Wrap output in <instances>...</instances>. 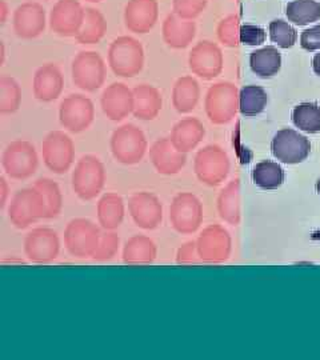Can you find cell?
I'll use <instances>...</instances> for the list:
<instances>
[{"label": "cell", "instance_id": "ffe728a7", "mask_svg": "<svg viewBox=\"0 0 320 360\" xmlns=\"http://www.w3.org/2000/svg\"><path fill=\"white\" fill-rule=\"evenodd\" d=\"M101 105L110 120L120 122L134 111V91L123 83H113L103 91Z\"/></svg>", "mask_w": 320, "mask_h": 360}, {"label": "cell", "instance_id": "4fadbf2b", "mask_svg": "<svg viewBox=\"0 0 320 360\" xmlns=\"http://www.w3.org/2000/svg\"><path fill=\"white\" fill-rule=\"evenodd\" d=\"M193 169L199 181L211 187L218 186L227 175V156L217 146H207L195 156Z\"/></svg>", "mask_w": 320, "mask_h": 360}, {"label": "cell", "instance_id": "2e32d148", "mask_svg": "<svg viewBox=\"0 0 320 360\" xmlns=\"http://www.w3.org/2000/svg\"><path fill=\"white\" fill-rule=\"evenodd\" d=\"M238 107L236 90L226 83H219L212 86L205 96V112L208 119L222 124L230 120Z\"/></svg>", "mask_w": 320, "mask_h": 360}, {"label": "cell", "instance_id": "7a4b0ae2", "mask_svg": "<svg viewBox=\"0 0 320 360\" xmlns=\"http://www.w3.org/2000/svg\"><path fill=\"white\" fill-rule=\"evenodd\" d=\"M147 139L144 132L135 124H124L115 129L111 136V153L116 162L132 166L139 163L147 151Z\"/></svg>", "mask_w": 320, "mask_h": 360}, {"label": "cell", "instance_id": "d6986e66", "mask_svg": "<svg viewBox=\"0 0 320 360\" xmlns=\"http://www.w3.org/2000/svg\"><path fill=\"white\" fill-rule=\"evenodd\" d=\"M159 18L158 0H128L124 25L131 32L144 35L154 28Z\"/></svg>", "mask_w": 320, "mask_h": 360}, {"label": "cell", "instance_id": "5b68a950", "mask_svg": "<svg viewBox=\"0 0 320 360\" xmlns=\"http://www.w3.org/2000/svg\"><path fill=\"white\" fill-rule=\"evenodd\" d=\"M47 207L43 195L34 188H23L13 195L8 208V217L13 226L25 230L39 219H46Z\"/></svg>", "mask_w": 320, "mask_h": 360}, {"label": "cell", "instance_id": "44dd1931", "mask_svg": "<svg viewBox=\"0 0 320 360\" xmlns=\"http://www.w3.org/2000/svg\"><path fill=\"white\" fill-rule=\"evenodd\" d=\"M198 254L205 263H218L227 257L230 240L227 232L219 226H210L202 231L196 240Z\"/></svg>", "mask_w": 320, "mask_h": 360}, {"label": "cell", "instance_id": "836d02e7", "mask_svg": "<svg viewBox=\"0 0 320 360\" xmlns=\"http://www.w3.org/2000/svg\"><path fill=\"white\" fill-rule=\"evenodd\" d=\"M269 102V95L259 86H245L239 94V110L243 116L262 114Z\"/></svg>", "mask_w": 320, "mask_h": 360}, {"label": "cell", "instance_id": "681fc988", "mask_svg": "<svg viewBox=\"0 0 320 360\" xmlns=\"http://www.w3.org/2000/svg\"><path fill=\"white\" fill-rule=\"evenodd\" d=\"M0 50H1V60H0V63L3 65L4 63V44L3 43L0 44Z\"/></svg>", "mask_w": 320, "mask_h": 360}, {"label": "cell", "instance_id": "f35d334b", "mask_svg": "<svg viewBox=\"0 0 320 360\" xmlns=\"http://www.w3.org/2000/svg\"><path fill=\"white\" fill-rule=\"evenodd\" d=\"M120 245V239L116 235L115 232H105L102 233L99 245L95 251V254L92 255V259L95 262H108L113 257H115Z\"/></svg>", "mask_w": 320, "mask_h": 360}, {"label": "cell", "instance_id": "b9f144b4", "mask_svg": "<svg viewBox=\"0 0 320 360\" xmlns=\"http://www.w3.org/2000/svg\"><path fill=\"white\" fill-rule=\"evenodd\" d=\"M235 190L233 186H230L226 191L220 195L219 198V212L222 215V218L226 220L233 221L235 220V206H233V196H235Z\"/></svg>", "mask_w": 320, "mask_h": 360}, {"label": "cell", "instance_id": "4316f807", "mask_svg": "<svg viewBox=\"0 0 320 360\" xmlns=\"http://www.w3.org/2000/svg\"><path fill=\"white\" fill-rule=\"evenodd\" d=\"M200 87L193 77H179L172 89V105L179 114H188L198 105Z\"/></svg>", "mask_w": 320, "mask_h": 360}, {"label": "cell", "instance_id": "e0dca14e", "mask_svg": "<svg viewBox=\"0 0 320 360\" xmlns=\"http://www.w3.org/2000/svg\"><path fill=\"white\" fill-rule=\"evenodd\" d=\"M13 31L20 39H35L46 30V10L37 1L20 4L13 13Z\"/></svg>", "mask_w": 320, "mask_h": 360}, {"label": "cell", "instance_id": "ee69618b", "mask_svg": "<svg viewBox=\"0 0 320 360\" xmlns=\"http://www.w3.org/2000/svg\"><path fill=\"white\" fill-rule=\"evenodd\" d=\"M300 46L306 51L312 52L320 50V25L307 28L302 32Z\"/></svg>", "mask_w": 320, "mask_h": 360}, {"label": "cell", "instance_id": "f1b7e54d", "mask_svg": "<svg viewBox=\"0 0 320 360\" xmlns=\"http://www.w3.org/2000/svg\"><path fill=\"white\" fill-rule=\"evenodd\" d=\"M124 219V203L117 193L103 195L98 203V220L104 230H116Z\"/></svg>", "mask_w": 320, "mask_h": 360}, {"label": "cell", "instance_id": "ac0fdd59", "mask_svg": "<svg viewBox=\"0 0 320 360\" xmlns=\"http://www.w3.org/2000/svg\"><path fill=\"white\" fill-rule=\"evenodd\" d=\"M188 65L192 74L205 80H211L218 77L222 70V53L218 47L208 41L202 40L192 47L188 56Z\"/></svg>", "mask_w": 320, "mask_h": 360}, {"label": "cell", "instance_id": "30bf717a", "mask_svg": "<svg viewBox=\"0 0 320 360\" xmlns=\"http://www.w3.org/2000/svg\"><path fill=\"white\" fill-rule=\"evenodd\" d=\"M86 18L79 0H58L50 13V28L62 38H77Z\"/></svg>", "mask_w": 320, "mask_h": 360}, {"label": "cell", "instance_id": "5bb4252c", "mask_svg": "<svg viewBox=\"0 0 320 360\" xmlns=\"http://www.w3.org/2000/svg\"><path fill=\"white\" fill-rule=\"evenodd\" d=\"M60 250V242L56 231L52 229L40 227L30 232L25 239V252L28 260L39 263V264H49L53 262Z\"/></svg>", "mask_w": 320, "mask_h": 360}, {"label": "cell", "instance_id": "6da1fadb", "mask_svg": "<svg viewBox=\"0 0 320 360\" xmlns=\"http://www.w3.org/2000/svg\"><path fill=\"white\" fill-rule=\"evenodd\" d=\"M108 65L117 77L139 75L144 65V50L141 41L131 37L116 38L108 49Z\"/></svg>", "mask_w": 320, "mask_h": 360}, {"label": "cell", "instance_id": "9a60e30c", "mask_svg": "<svg viewBox=\"0 0 320 360\" xmlns=\"http://www.w3.org/2000/svg\"><path fill=\"white\" fill-rule=\"evenodd\" d=\"M128 210L135 224L143 230H155L163 219V207L154 193H134L128 200Z\"/></svg>", "mask_w": 320, "mask_h": 360}, {"label": "cell", "instance_id": "3957f363", "mask_svg": "<svg viewBox=\"0 0 320 360\" xmlns=\"http://www.w3.org/2000/svg\"><path fill=\"white\" fill-rule=\"evenodd\" d=\"M105 169L99 158L86 155L77 162L72 174V190L82 200H92L102 193Z\"/></svg>", "mask_w": 320, "mask_h": 360}, {"label": "cell", "instance_id": "7dc6e473", "mask_svg": "<svg viewBox=\"0 0 320 360\" xmlns=\"http://www.w3.org/2000/svg\"><path fill=\"white\" fill-rule=\"evenodd\" d=\"M8 16V6L6 3V0H0V23L4 25Z\"/></svg>", "mask_w": 320, "mask_h": 360}, {"label": "cell", "instance_id": "7bdbcfd3", "mask_svg": "<svg viewBox=\"0 0 320 360\" xmlns=\"http://www.w3.org/2000/svg\"><path fill=\"white\" fill-rule=\"evenodd\" d=\"M202 259L198 254L196 242H187L186 245H181L177 255V263L178 264H198Z\"/></svg>", "mask_w": 320, "mask_h": 360}, {"label": "cell", "instance_id": "484cf974", "mask_svg": "<svg viewBox=\"0 0 320 360\" xmlns=\"http://www.w3.org/2000/svg\"><path fill=\"white\" fill-rule=\"evenodd\" d=\"M134 111L132 114L139 120H154L159 115L163 99L162 94L154 86L141 84L134 89Z\"/></svg>", "mask_w": 320, "mask_h": 360}, {"label": "cell", "instance_id": "e575fe53", "mask_svg": "<svg viewBox=\"0 0 320 360\" xmlns=\"http://www.w3.org/2000/svg\"><path fill=\"white\" fill-rule=\"evenodd\" d=\"M293 123L308 134L320 132V107L316 103L297 104L293 110Z\"/></svg>", "mask_w": 320, "mask_h": 360}, {"label": "cell", "instance_id": "7402d4cb", "mask_svg": "<svg viewBox=\"0 0 320 360\" xmlns=\"http://www.w3.org/2000/svg\"><path fill=\"white\" fill-rule=\"evenodd\" d=\"M150 159L160 175H175L187 162L186 154L178 151L168 138H162L153 144Z\"/></svg>", "mask_w": 320, "mask_h": 360}, {"label": "cell", "instance_id": "cb8c5ba5", "mask_svg": "<svg viewBox=\"0 0 320 360\" xmlns=\"http://www.w3.org/2000/svg\"><path fill=\"white\" fill-rule=\"evenodd\" d=\"M163 40L174 50H184L196 35V25L192 20L181 19L177 13H169L162 27Z\"/></svg>", "mask_w": 320, "mask_h": 360}, {"label": "cell", "instance_id": "1f68e13d", "mask_svg": "<svg viewBox=\"0 0 320 360\" xmlns=\"http://www.w3.org/2000/svg\"><path fill=\"white\" fill-rule=\"evenodd\" d=\"M288 22L296 26H307L320 19V3L316 0H293L286 7Z\"/></svg>", "mask_w": 320, "mask_h": 360}, {"label": "cell", "instance_id": "52a82bcc", "mask_svg": "<svg viewBox=\"0 0 320 360\" xmlns=\"http://www.w3.org/2000/svg\"><path fill=\"white\" fill-rule=\"evenodd\" d=\"M72 82L80 90L95 92L105 80V65L102 56L95 51H82L72 60Z\"/></svg>", "mask_w": 320, "mask_h": 360}, {"label": "cell", "instance_id": "ba28073f", "mask_svg": "<svg viewBox=\"0 0 320 360\" xmlns=\"http://www.w3.org/2000/svg\"><path fill=\"white\" fill-rule=\"evenodd\" d=\"M44 165L53 174H65L74 163L75 146L63 131H52L41 144Z\"/></svg>", "mask_w": 320, "mask_h": 360}, {"label": "cell", "instance_id": "74e56055", "mask_svg": "<svg viewBox=\"0 0 320 360\" xmlns=\"http://www.w3.org/2000/svg\"><path fill=\"white\" fill-rule=\"evenodd\" d=\"M269 39L272 43L278 44L281 49H291L294 47L297 40V32L294 27L284 20H272L269 23Z\"/></svg>", "mask_w": 320, "mask_h": 360}, {"label": "cell", "instance_id": "9c48e42d", "mask_svg": "<svg viewBox=\"0 0 320 360\" xmlns=\"http://www.w3.org/2000/svg\"><path fill=\"white\" fill-rule=\"evenodd\" d=\"M171 226L179 233H193L203 221V207L191 193H180L169 207Z\"/></svg>", "mask_w": 320, "mask_h": 360}, {"label": "cell", "instance_id": "d6a6232c", "mask_svg": "<svg viewBox=\"0 0 320 360\" xmlns=\"http://www.w3.org/2000/svg\"><path fill=\"white\" fill-rule=\"evenodd\" d=\"M284 171L281 165L269 160L257 163L252 169V180L257 187L263 190H276L284 181Z\"/></svg>", "mask_w": 320, "mask_h": 360}, {"label": "cell", "instance_id": "f546056e", "mask_svg": "<svg viewBox=\"0 0 320 360\" xmlns=\"http://www.w3.org/2000/svg\"><path fill=\"white\" fill-rule=\"evenodd\" d=\"M250 67L251 71L257 77H275L282 68V55L276 47L267 46L260 50L251 52L250 55Z\"/></svg>", "mask_w": 320, "mask_h": 360}, {"label": "cell", "instance_id": "7c38bea8", "mask_svg": "<svg viewBox=\"0 0 320 360\" xmlns=\"http://www.w3.org/2000/svg\"><path fill=\"white\" fill-rule=\"evenodd\" d=\"M95 117V108L91 99L72 94L60 103L59 120L64 129L72 134H80L90 127Z\"/></svg>", "mask_w": 320, "mask_h": 360}, {"label": "cell", "instance_id": "c3c4849f", "mask_svg": "<svg viewBox=\"0 0 320 360\" xmlns=\"http://www.w3.org/2000/svg\"><path fill=\"white\" fill-rule=\"evenodd\" d=\"M312 70H314V72L320 77V52L319 53H316L315 56H314V59H312Z\"/></svg>", "mask_w": 320, "mask_h": 360}, {"label": "cell", "instance_id": "83f0119b", "mask_svg": "<svg viewBox=\"0 0 320 360\" xmlns=\"http://www.w3.org/2000/svg\"><path fill=\"white\" fill-rule=\"evenodd\" d=\"M158 248L154 242L144 235H135L128 239L123 248V262L126 264H151L156 259Z\"/></svg>", "mask_w": 320, "mask_h": 360}, {"label": "cell", "instance_id": "4dcf8cb0", "mask_svg": "<svg viewBox=\"0 0 320 360\" xmlns=\"http://www.w3.org/2000/svg\"><path fill=\"white\" fill-rule=\"evenodd\" d=\"M107 32V22L105 18L99 10L89 7L86 8V18L84 23L77 34V43L90 46V44H96L99 43Z\"/></svg>", "mask_w": 320, "mask_h": 360}, {"label": "cell", "instance_id": "277c9868", "mask_svg": "<svg viewBox=\"0 0 320 360\" xmlns=\"http://www.w3.org/2000/svg\"><path fill=\"white\" fill-rule=\"evenodd\" d=\"M102 233L89 219L77 218L71 220L64 231V243L72 257H92L95 254Z\"/></svg>", "mask_w": 320, "mask_h": 360}, {"label": "cell", "instance_id": "bcb514c9", "mask_svg": "<svg viewBox=\"0 0 320 360\" xmlns=\"http://www.w3.org/2000/svg\"><path fill=\"white\" fill-rule=\"evenodd\" d=\"M0 193H1V198H0V207L3 208L6 205V199H7V195H8V186H7V181L4 178H0Z\"/></svg>", "mask_w": 320, "mask_h": 360}, {"label": "cell", "instance_id": "8992f818", "mask_svg": "<svg viewBox=\"0 0 320 360\" xmlns=\"http://www.w3.org/2000/svg\"><path fill=\"white\" fill-rule=\"evenodd\" d=\"M1 165L13 179L23 180L32 176L38 168L35 147L27 141H15L7 146L1 156Z\"/></svg>", "mask_w": 320, "mask_h": 360}, {"label": "cell", "instance_id": "f907efd6", "mask_svg": "<svg viewBox=\"0 0 320 360\" xmlns=\"http://www.w3.org/2000/svg\"><path fill=\"white\" fill-rule=\"evenodd\" d=\"M316 193H319L320 196V179H318V181H316Z\"/></svg>", "mask_w": 320, "mask_h": 360}, {"label": "cell", "instance_id": "f6af8a7d", "mask_svg": "<svg viewBox=\"0 0 320 360\" xmlns=\"http://www.w3.org/2000/svg\"><path fill=\"white\" fill-rule=\"evenodd\" d=\"M238 32H241V30L238 31V25H236V20L233 19H227V20H223L222 25L218 28V35L220 40L224 43V44H236V37H238Z\"/></svg>", "mask_w": 320, "mask_h": 360}, {"label": "cell", "instance_id": "d4e9b609", "mask_svg": "<svg viewBox=\"0 0 320 360\" xmlns=\"http://www.w3.org/2000/svg\"><path fill=\"white\" fill-rule=\"evenodd\" d=\"M205 129L203 123L196 117H186L179 120L171 132V142L180 153H190L203 141Z\"/></svg>", "mask_w": 320, "mask_h": 360}, {"label": "cell", "instance_id": "60d3db41", "mask_svg": "<svg viewBox=\"0 0 320 360\" xmlns=\"http://www.w3.org/2000/svg\"><path fill=\"white\" fill-rule=\"evenodd\" d=\"M239 39L245 46H260L266 41V31L262 27L244 25L241 27Z\"/></svg>", "mask_w": 320, "mask_h": 360}, {"label": "cell", "instance_id": "603a6c76", "mask_svg": "<svg viewBox=\"0 0 320 360\" xmlns=\"http://www.w3.org/2000/svg\"><path fill=\"white\" fill-rule=\"evenodd\" d=\"M64 87V79L59 67L53 63H47L38 68L34 77V95L43 102L50 103L56 101Z\"/></svg>", "mask_w": 320, "mask_h": 360}, {"label": "cell", "instance_id": "8fae6325", "mask_svg": "<svg viewBox=\"0 0 320 360\" xmlns=\"http://www.w3.org/2000/svg\"><path fill=\"white\" fill-rule=\"evenodd\" d=\"M272 155L286 165H297L305 162L311 153V143L297 131L283 129L278 131L271 143Z\"/></svg>", "mask_w": 320, "mask_h": 360}, {"label": "cell", "instance_id": "ab89813d", "mask_svg": "<svg viewBox=\"0 0 320 360\" xmlns=\"http://www.w3.org/2000/svg\"><path fill=\"white\" fill-rule=\"evenodd\" d=\"M207 0H174V13L181 19L193 20L205 11Z\"/></svg>", "mask_w": 320, "mask_h": 360}, {"label": "cell", "instance_id": "816d5d0a", "mask_svg": "<svg viewBox=\"0 0 320 360\" xmlns=\"http://www.w3.org/2000/svg\"><path fill=\"white\" fill-rule=\"evenodd\" d=\"M86 1H90V3H101L102 0H86Z\"/></svg>", "mask_w": 320, "mask_h": 360}, {"label": "cell", "instance_id": "8d00e7d4", "mask_svg": "<svg viewBox=\"0 0 320 360\" xmlns=\"http://www.w3.org/2000/svg\"><path fill=\"white\" fill-rule=\"evenodd\" d=\"M22 103V90L13 77H0V112L13 114Z\"/></svg>", "mask_w": 320, "mask_h": 360}, {"label": "cell", "instance_id": "d590c367", "mask_svg": "<svg viewBox=\"0 0 320 360\" xmlns=\"http://www.w3.org/2000/svg\"><path fill=\"white\" fill-rule=\"evenodd\" d=\"M34 187L44 198L46 207H47L46 219L56 218L60 214L62 207H63V196H62L59 186L49 178H40L35 181Z\"/></svg>", "mask_w": 320, "mask_h": 360}]
</instances>
